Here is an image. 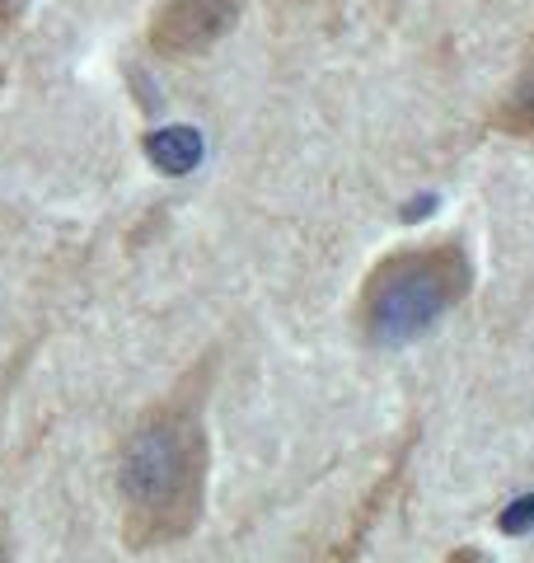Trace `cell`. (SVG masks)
I'll use <instances>...</instances> for the list:
<instances>
[{"label": "cell", "instance_id": "2", "mask_svg": "<svg viewBox=\"0 0 534 563\" xmlns=\"http://www.w3.org/2000/svg\"><path fill=\"white\" fill-rule=\"evenodd\" d=\"M474 287V263L459 240H432L385 254L361 282L356 324L366 343L399 347L436 329Z\"/></svg>", "mask_w": 534, "mask_h": 563}, {"label": "cell", "instance_id": "1", "mask_svg": "<svg viewBox=\"0 0 534 563\" xmlns=\"http://www.w3.org/2000/svg\"><path fill=\"white\" fill-rule=\"evenodd\" d=\"M202 366L174 395L151 404L132 422L118 465L122 540L132 550H159L198 531L207 507V418H202Z\"/></svg>", "mask_w": 534, "mask_h": 563}, {"label": "cell", "instance_id": "4", "mask_svg": "<svg viewBox=\"0 0 534 563\" xmlns=\"http://www.w3.org/2000/svg\"><path fill=\"white\" fill-rule=\"evenodd\" d=\"M492 128L502 136H515V141H534V43H530L521 76L511 85V95L502 99V109L492 113Z\"/></svg>", "mask_w": 534, "mask_h": 563}, {"label": "cell", "instance_id": "6", "mask_svg": "<svg viewBox=\"0 0 534 563\" xmlns=\"http://www.w3.org/2000/svg\"><path fill=\"white\" fill-rule=\"evenodd\" d=\"M0 563H14V559H10V550H5V536H0Z\"/></svg>", "mask_w": 534, "mask_h": 563}, {"label": "cell", "instance_id": "5", "mask_svg": "<svg viewBox=\"0 0 534 563\" xmlns=\"http://www.w3.org/2000/svg\"><path fill=\"white\" fill-rule=\"evenodd\" d=\"M20 10H24V0H0V29H10L20 20Z\"/></svg>", "mask_w": 534, "mask_h": 563}, {"label": "cell", "instance_id": "3", "mask_svg": "<svg viewBox=\"0 0 534 563\" xmlns=\"http://www.w3.org/2000/svg\"><path fill=\"white\" fill-rule=\"evenodd\" d=\"M240 0H165L151 20V47L159 57H198L235 24Z\"/></svg>", "mask_w": 534, "mask_h": 563}]
</instances>
